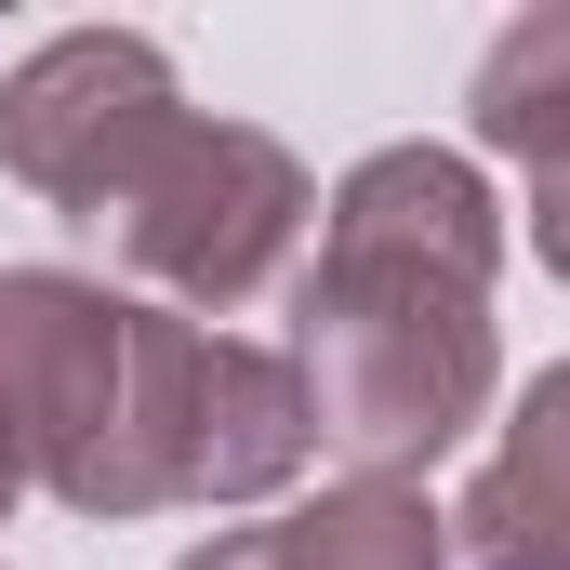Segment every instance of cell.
<instances>
[{"instance_id": "obj_2", "label": "cell", "mask_w": 570, "mask_h": 570, "mask_svg": "<svg viewBox=\"0 0 570 570\" xmlns=\"http://www.w3.org/2000/svg\"><path fill=\"white\" fill-rule=\"evenodd\" d=\"M0 451L67 518H134V305L80 266H0Z\"/></svg>"}, {"instance_id": "obj_4", "label": "cell", "mask_w": 570, "mask_h": 570, "mask_svg": "<svg viewBox=\"0 0 570 570\" xmlns=\"http://www.w3.org/2000/svg\"><path fill=\"white\" fill-rule=\"evenodd\" d=\"M173 134H186V80L146 27H67L0 80V173L80 226H107Z\"/></svg>"}, {"instance_id": "obj_7", "label": "cell", "mask_w": 570, "mask_h": 570, "mask_svg": "<svg viewBox=\"0 0 570 570\" xmlns=\"http://www.w3.org/2000/svg\"><path fill=\"white\" fill-rule=\"evenodd\" d=\"M464 134L491 146V159H518L531 186L570 173V0L518 13V27L478 53V80H464Z\"/></svg>"}, {"instance_id": "obj_6", "label": "cell", "mask_w": 570, "mask_h": 570, "mask_svg": "<svg viewBox=\"0 0 570 570\" xmlns=\"http://www.w3.org/2000/svg\"><path fill=\"white\" fill-rule=\"evenodd\" d=\"M451 544L478 570H570V358L518 385V412L491 438V464L451 504Z\"/></svg>"}, {"instance_id": "obj_3", "label": "cell", "mask_w": 570, "mask_h": 570, "mask_svg": "<svg viewBox=\"0 0 570 570\" xmlns=\"http://www.w3.org/2000/svg\"><path fill=\"white\" fill-rule=\"evenodd\" d=\"M305 226H318V186H305V159H292L279 134H253V120H186V134L134 173V199L107 213L120 266H134L173 318L253 305V292L292 266Z\"/></svg>"}, {"instance_id": "obj_9", "label": "cell", "mask_w": 570, "mask_h": 570, "mask_svg": "<svg viewBox=\"0 0 570 570\" xmlns=\"http://www.w3.org/2000/svg\"><path fill=\"white\" fill-rule=\"evenodd\" d=\"M531 253H544V279H570V173L531 186Z\"/></svg>"}, {"instance_id": "obj_10", "label": "cell", "mask_w": 570, "mask_h": 570, "mask_svg": "<svg viewBox=\"0 0 570 570\" xmlns=\"http://www.w3.org/2000/svg\"><path fill=\"white\" fill-rule=\"evenodd\" d=\"M173 570H279V544L266 531H226V544H199V558H173Z\"/></svg>"}, {"instance_id": "obj_1", "label": "cell", "mask_w": 570, "mask_h": 570, "mask_svg": "<svg viewBox=\"0 0 570 570\" xmlns=\"http://www.w3.org/2000/svg\"><path fill=\"white\" fill-rule=\"evenodd\" d=\"M491 266H504V199L464 146H372L332 186L318 266L292 292V372L318 451H345L358 478H412L491 412L504 385Z\"/></svg>"}, {"instance_id": "obj_8", "label": "cell", "mask_w": 570, "mask_h": 570, "mask_svg": "<svg viewBox=\"0 0 570 570\" xmlns=\"http://www.w3.org/2000/svg\"><path fill=\"white\" fill-rule=\"evenodd\" d=\"M279 570H451V518L412 478H332L318 504L266 518Z\"/></svg>"}, {"instance_id": "obj_5", "label": "cell", "mask_w": 570, "mask_h": 570, "mask_svg": "<svg viewBox=\"0 0 570 570\" xmlns=\"http://www.w3.org/2000/svg\"><path fill=\"white\" fill-rule=\"evenodd\" d=\"M318 464V412H305V372L279 345H239L213 332L199 358V412H186V504H266Z\"/></svg>"}, {"instance_id": "obj_11", "label": "cell", "mask_w": 570, "mask_h": 570, "mask_svg": "<svg viewBox=\"0 0 570 570\" xmlns=\"http://www.w3.org/2000/svg\"><path fill=\"white\" fill-rule=\"evenodd\" d=\"M13 491H27V478H13V451H0V518H13Z\"/></svg>"}]
</instances>
